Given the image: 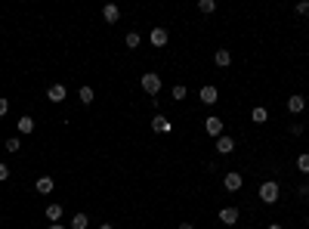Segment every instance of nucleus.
<instances>
[{"mask_svg":"<svg viewBox=\"0 0 309 229\" xmlns=\"http://www.w3.org/2000/svg\"><path fill=\"white\" fill-rule=\"evenodd\" d=\"M139 84H143V90H146L152 99L161 93V74H155V71H146L143 78H139Z\"/></svg>","mask_w":309,"mask_h":229,"instance_id":"obj_1","label":"nucleus"},{"mask_svg":"<svg viewBox=\"0 0 309 229\" xmlns=\"http://www.w3.org/2000/svg\"><path fill=\"white\" fill-rule=\"evenodd\" d=\"M260 201L263 205H275V201H278V183L275 180H266L260 186Z\"/></svg>","mask_w":309,"mask_h":229,"instance_id":"obj_2","label":"nucleus"},{"mask_svg":"<svg viewBox=\"0 0 309 229\" xmlns=\"http://www.w3.org/2000/svg\"><path fill=\"white\" fill-rule=\"evenodd\" d=\"M204 130H207V137H216V140H220V137H223V118H216V115L204 118Z\"/></svg>","mask_w":309,"mask_h":229,"instance_id":"obj_3","label":"nucleus"},{"mask_svg":"<svg viewBox=\"0 0 309 229\" xmlns=\"http://www.w3.org/2000/svg\"><path fill=\"white\" fill-rule=\"evenodd\" d=\"M148 40H152V47H167V40H170V31L161 28V25H155L152 35H148Z\"/></svg>","mask_w":309,"mask_h":229,"instance_id":"obj_4","label":"nucleus"},{"mask_svg":"<svg viewBox=\"0 0 309 229\" xmlns=\"http://www.w3.org/2000/svg\"><path fill=\"white\" fill-rule=\"evenodd\" d=\"M65 96H68L65 84H53V87L47 90V99H49V103H56V106H59V103H65Z\"/></svg>","mask_w":309,"mask_h":229,"instance_id":"obj_5","label":"nucleus"},{"mask_svg":"<svg viewBox=\"0 0 309 229\" xmlns=\"http://www.w3.org/2000/svg\"><path fill=\"white\" fill-rule=\"evenodd\" d=\"M198 96H201V103H204V106H213L216 99H220V90H216L213 84H204V87H201V93H198Z\"/></svg>","mask_w":309,"mask_h":229,"instance_id":"obj_6","label":"nucleus"},{"mask_svg":"<svg viewBox=\"0 0 309 229\" xmlns=\"http://www.w3.org/2000/svg\"><path fill=\"white\" fill-rule=\"evenodd\" d=\"M223 186H226V192H238L241 186H244V176L241 174H226L223 176Z\"/></svg>","mask_w":309,"mask_h":229,"instance_id":"obj_7","label":"nucleus"},{"mask_svg":"<svg viewBox=\"0 0 309 229\" xmlns=\"http://www.w3.org/2000/svg\"><path fill=\"white\" fill-rule=\"evenodd\" d=\"M303 108H306L303 93H294V96H288V112H291V115H300Z\"/></svg>","mask_w":309,"mask_h":229,"instance_id":"obj_8","label":"nucleus"},{"mask_svg":"<svg viewBox=\"0 0 309 229\" xmlns=\"http://www.w3.org/2000/svg\"><path fill=\"white\" fill-rule=\"evenodd\" d=\"M152 130H155V133H170V130H173L170 118H164V115H155V118H152Z\"/></svg>","mask_w":309,"mask_h":229,"instance_id":"obj_9","label":"nucleus"},{"mask_svg":"<svg viewBox=\"0 0 309 229\" xmlns=\"http://www.w3.org/2000/svg\"><path fill=\"white\" fill-rule=\"evenodd\" d=\"M238 217H241L238 208H223V211H220V223H226V226H235Z\"/></svg>","mask_w":309,"mask_h":229,"instance_id":"obj_10","label":"nucleus"},{"mask_svg":"<svg viewBox=\"0 0 309 229\" xmlns=\"http://www.w3.org/2000/svg\"><path fill=\"white\" fill-rule=\"evenodd\" d=\"M216 152H220V155H232V152H235V140H232V137H220V140H216Z\"/></svg>","mask_w":309,"mask_h":229,"instance_id":"obj_11","label":"nucleus"},{"mask_svg":"<svg viewBox=\"0 0 309 229\" xmlns=\"http://www.w3.org/2000/svg\"><path fill=\"white\" fill-rule=\"evenodd\" d=\"M102 19H105L108 25H114V22L121 19V10H118L114 3H105V6H102Z\"/></svg>","mask_w":309,"mask_h":229,"instance_id":"obj_12","label":"nucleus"},{"mask_svg":"<svg viewBox=\"0 0 309 229\" xmlns=\"http://www.w3.org/2000/svg\"><path fill=\"white\" fill-rule=\"evenodd\" d=\"M53 176H37V183H34V189L40 192V195H49V192H53Z\"/></svg>","mask_w":309,"mask_h":229,"instance_id":"obj_13","label":"nucleus"},{"mask_svg":"<svg viewBox=\"0 0 309 229\" xmlns=\"http://www.w3.org/2000/svg\"><path fill=\"white\" fill-rule=\"evenodd\" d=\"M213 62L220 65V69H229V65H232V53H229V50H216V53H213Z\"/></svg>","mask_w":309,"mask_h":229,"instance_id":"obj_14","label":"nucleus"},{"mask_svg":"<svg viewBox=\"0 0 309 229\" xmlns=\"http://www.w3.org/2000/svg\"><path fill=\"white\" fill-rule=\"evenodd\" d=\"M62 214H65V211H62L59 201H56V205H47V220H49V223H59Z\"/></svg>","mask_w":309,"mask_h":229,"instance_id":"obj_15","label":"nucleus"},{"mask_svg":"<svg viewBox=\"0 0 309 229\" xmlns=\"http://www.w3.org/2000/svg\"><path fill=\"white\" fill-rule=\"evenodd\" d=\"M16 127H19V133H34V118H31V115H22Z\"/></svg>","mask_w":309,"mask_h":229,"instance_id":"obj_16","label":"nucleus"},{"mask_svg":"<svg viewBox=\"0 0 309 229\" xmlns=\"http://www.w3.org/2000/svg\"><path fill=\"white\" fill-rule=\"evenodd\" d=\"M250 118H254V124H266V121H269V112H266L263 106H254V112H250Z\"/></svg>","mask_w":309,"mask_h":229,"instance_id":"obj_17","label":"nucleus"},{"mask_svg":"<svg viewBox=\"0 0 309 229\" xmlns=\"http://www.w3.org/2000/svg\"><path fill=\"white\" fill-rule=\"evenodd\" d=\"M90 226V217L87 214H74L71 217V229H87Z\"/></svg>","mask_w":309,"mask_h":229,"instance_id":"obj_18","label":"nucleus"},{"mask_svg":"<svg viewBox=\"0 0 309 229\" xmlns=\"http://www.w3.org/2000/svg\"><path fill=\"white\" fill-rule=\"evenodd\" d=\"M198 13H204V16L216 13V0H198Z\"/></svg>","mask_w":309,"mask_h":229,"instance_id":"obj_19","label":"nucleus"},{"mask_svg":"<svg viewBox=\"0 0 309 229\" xmlns=\"http://www.w3.org/2000/svg\"><path fill=\"white\" fill-rule=\"evenodd\" d=\"M124 44H127L130 50H136L139 44H143V37H139V35H136V31H127V37H124Z\"/></svg>","mask_w":309,"mask_h":229,"instance_id":"obj_20","label":"nucleus"},{"mask_svg":"<svg viewBox=\"0 0 309 229\" xmlns=\"http://www.w3.org/2000/svg\"><path fill=\"white\" fill-rule=\"evenodd\" d=\"M6 152H13V155H16V152H22V140L19 137H10V140H6Z\"/></svg>","mask_w":309,"mask_h":229,"instance_id":"obj_21","label":"nucleus"},{"mask_svg":"<svg viewBox=\"0 0 309 229\" xmlns=\"http://www.w3.org/2000/svg\"><path fill=\"white\" fill-rule=\"evenodd\" d=\"M297 171L300 174H309V155L303 152V155H297Z\"/></svg>","mask_w":309,"mask_h":229,"instance_id":"obj_22","label":"nucleus"},{"mask_svg":"<svg viewBox=\"0 0 309 229\" xmlns=\"http://www.w3.org/2000/svg\"><path fill=\"white\" fill-rule=\"evenodd\" d=\"M186 93H189V90H186V84H177V87L170 90V96H173V99H177V103H179V99H186Z\"/></svg>","mask_w":309,"mask_h":229,"instance_id":"obj_23","label":"nucleus"},{"mask_svg":"<svg viewBox=\"0 0 309 229\" xmlns=\"http://www.w3.org/2000/svg\"><path fill=\"white\" fill-rule=\"evenodd\" d=\"M81 103H83V106L93 103V87H81Z\"/></svg>","mask_w":309,"mask_h":229,"instance_id":"obj_24","label":"nucleus"},{"mask_svg":"<svg viewBox=\"0 0 309 229\" xmlns=\"http://www.w3.org/2000/svg\"><path fill=\"white\" fill-rule=\"evenodd\" d=\"M294 10H297L300 16H306V13H309V0H300V3L294 6Z\"/></svg>","mask_w":309,"mask_h":229,"instance_id":"obj_25","label":"nucleus"},{"mask_svg":"<svg viewBox=\"0 0 309 229\" xmlns=\"http://www.w3.org/2000/svg\"><path fill=\"white\" fill-rule=\"evenodd\" d=\"M6 180H10V167L0 161V183H6Z\"/></svg>","mask_w":309,"mask_h":229,"instance_id":"obj_26","label":"nucleus"},{"mask_svg":"<svg viewBox=\"0 0 309 229\" xmlns=\"http://www.w3.org/2000/svg\"><path fill=\"white\" fill-rule=\"evenodd\" d=\"M6 112H10V99H0V118H6Z\"/></svg>","mask_w":309,"mask_h":229,"instance_id":"obj_27","label":"nucleus"},{"mask_svg":"<svg viewBox=\"0 0 309 229\" xmlns=\"http://www.w3.org/2000/svg\"><path fill=\"white\" fill-rule=\"evenodd\" d=\"M303 133V124H291V137H300Z\"/></svg>","mask_w":309,"mask_h":229,"instance_id":"obj_28","label":"nucleus"},{"mask_svg":"<svg viewBox=\"0 0 309 229\" xmlns=\"http://www.w3.org/2000/svg\"><path fill=\"white\" fill-rule=\"evenodd\" d=\"M300 195H303V198H309V183H303V186H300Z\"/></svg>","mask_w":309,"mask_h":229,"instance_id":"obj_29","label":"nucleus"},{"mask_svg":"<svg viewBox=\"0 0 309 229\" xmlns=\"http://www.w3.org/2000/svg\"><path fill=\"white\" fill-rule=\"evenodd\" d=\"M47 229H65V226H62V223H49Z\"/></svg>","mask_w":309,"mask_h":229,"instance_id":"obj_30","label":"nucleus"},{"mask_svg":"<svg viewBox=\"0 0 309 229\" xmlns=\"http://www.w3.org/2000/svg\"><path fill=\"white\" fill-rule=\"evenodd\" d=\"M179 229H195V226H192V223H179Z\"/></svg>","mask_w":309,"mask_h":229,"instance_id":"obj_31","label":"nucleus"},{"mask_svg":"<svg viewBox=\"0 0 309 229\" xmlns=\"http://www.w3.org/2000/svg\"><path fill=\"white\" fill-rule=\"evenodd\" d=\"M99 229H114V226H112V223H102V226H99Z\"/></svg>","mask_w":309,"mask_h":229,"instance_id":"obj_32","label":"nucleus"},{"mask_svg":"<svg viewBox=\"0 0 309 229\" xmlns=\"http://www.w3.org/2000/svg\"><path fill=\"white\" fill-rule=\"evenodd\" d=\"M269 229H285V226H281V223H272V226H269Z\"/></svg>","mask_w":309,"mask_h":229,"instance_id":"obj_33","label":"nucleus"},{"mask_svg":"<svg viewBox=\"0 0 309 229\" xmlns=\"http://www.w3.org/2000/svg\"><path fill=\"white\" fill-rule=\"evenodd\" d=\"M306 223H309V217H306Z\"/></svg>","mask_w":309,"mask_h":229,"instance_id":"obj_34","label":"nucleus"}]
</instances>
